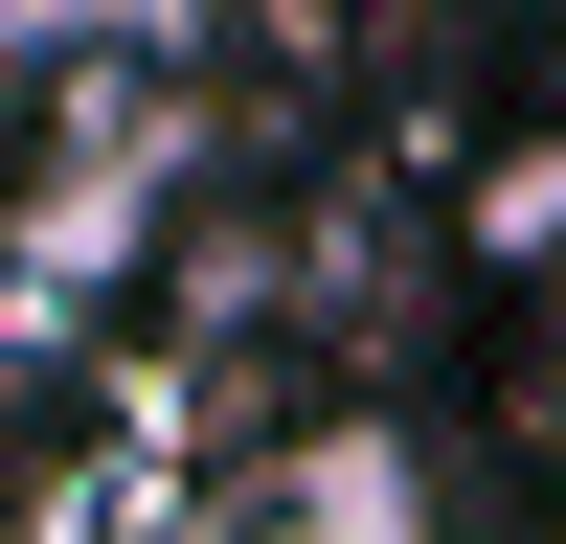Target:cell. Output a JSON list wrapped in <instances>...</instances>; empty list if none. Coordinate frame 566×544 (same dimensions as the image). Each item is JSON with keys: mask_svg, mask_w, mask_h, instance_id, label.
<instances>
[]
</instances>
